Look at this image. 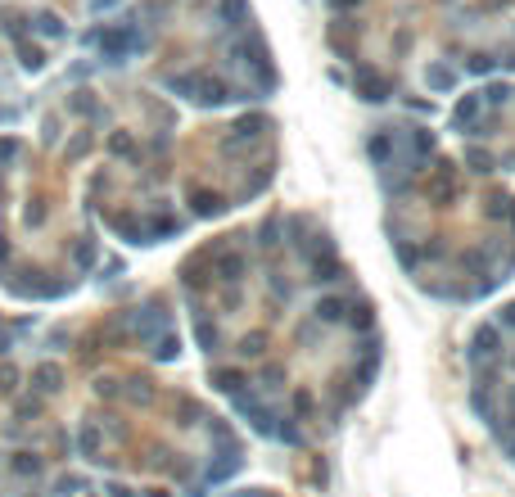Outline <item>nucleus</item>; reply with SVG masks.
Returning a JSON list of instances; mask_svg holds the SVG:
<instances>
[{"label":"nucleus","mask_w":515,"mask_h":497,"mask_svg":"<svg viewBox=\"0 0 515 497\" xmlns=\"http://www.w3.org/2000/svg\"><path fill=\"white\" fill-rule=\"evenodd\" d=\"M36 389H45V393H55L59 389V366H36Z\"/></svg>","instance_id":"1"},{"label":"nucleus","mask_w":515,"mask_h":497,"mask_svg":"<svg viewBox=\"0 0 515 497\" xmlns=\"http://www.w3.org/2000/svg\"><path fill=\"white\" fill-rule=\"evenodd\" d=\"M14 470H18V475H41V457L18 452V457H14Z\"/></svg>","instance_id":"2"},{"label":"nucleus","mask_w":515,"mask_h":497,"mask_svg":"<svg viewBox=\"0 0 515 497\" xmlns=\"http://www.w3.org/2000/svg\"><path fill=\"white\" fill-rule=\"evenodd\" d=\"M36 32H41V36H64V28H59L55 14H36Z\"/></svg>","instance_id":"3"},{"label":"nucleus","mask_w":515,"mask_h":497,"mask_svg":"<svg viewBox=\"0 0 515 497\" xmlns=\"http://www.w3.org/2000/svg\"><path fill=\"white\" fill-rule=\"evenodd\" d=\"M18 55H23V68H28V72H36V68L45 64V55H41V50H36V45H23Z\"/></svg>","instance_id":"4"},{"label":"nucleus","mask_w":515,"mask_h":497,"mask_svg":"<svg viewBox=\"0 0 515 497\" xmlns=\"http://www.w3.org/2000/svg\"><path fill=\"white\" fill-rule=\"evenodd\" d=\"M95 447H100V430L86 425V430H82V452H86V457H95Z\"/></svg>","instance_id":"5"},{"label":"nucleus","mask_w":515,"mask_h":497,"mask_svg":"<svg viewBox=\"0 0 515 497\" xmlns=\"http://www.w3.org/2000/svg\"><path fill=\"white\" fill-rule=\"evenodd\" d=\"M77 488H82V479H77V475H64V479L55 484V493H59V497H68V493H77Z\"/></svg>","instance_id":"6"},{"label":"nucleus","mask_w":515,"mask_h":497,"mask_svg":"<svg viewBox=\"0 0 515 497\" xmlns=\"http://www.w3.org/2000/svg\"><path fill=\"white\" fill-rule=\"evenodd\" d=\"M14 154H18V141H14V136H5V141H0V163H9Z\"/></svg>","instance_id":"7"},{"label":"nucleus","mask_w":515,"mask_h":497,"mask_svg":"<svg viewBox=\"0 0 515 497\" xmlns=\"http://www.w3.org/2000/svg\"><path fill=\"white\" fill-rule=\"evenodd\" d=\"M5 263H9V244L0 240V267H5Z\"/></svg>","instance_id":"8"},{"label":"nucleus","mask_w":515,"mask_h":497,"mask_svg":"<svg viewBox=\"0 0 515 497\" xmlns=\"http://www.w3.org/2000/svg\"><path fill=\"white\" fill-rule=\"evenodd\" d=\"M9 353V334H0V357H5Z\"/></svg>","instance_id":"9"},{"label":"nucleus","mask_w":515,"mask_h":497,"mask_svg":"<svg viewBox=\"0 0 515 497\" xmlns=\"http://www.w3.org/2000/svg\"><path fill=\"white\" fill-rule=\"evenodd\" d=\"M109 493H113V497H131V493H127V488H118V484H113V488H109Z\"/></svg>","instance_id":"10"}]
</instances>
